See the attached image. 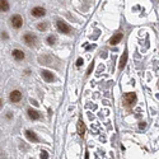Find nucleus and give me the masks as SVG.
I'll use <instances>...</instances> for the list:
<instances>
[{"instance_id":"nucleus-1","label":"nucleus","mask_w":159,"mask_h":159,"mask_svg":"<svg viewBox=\"0 0 159 159\" xmlns=\"http://www.w3.org/2000/svg\"><path fill=\"white\" fill-rule=\"evenodd\" d=\"M122 102H124V106H125L126 108H132L136 104V102H137V95H136V93L130 92V93L124 94Z\"/></svg>"},{"instance_id":"nucleus-2","label":"nucleus","mask_w":159,"mask_h":159,"mask_svg":"<svg viewBox=\"0 0 159 159\" xmlns=\"http://www.w3.org/2000/svg\"><path fill=\"white\" fill-rule=\"evenodd\" d=\"M56 28L61 34H71L73 33V28L65 22V20H62L60 18L56 19Z\"/></svg>"},{"instance_id":"nucleus-3","label":"nucleus","mask_w":159,"mask_h":159,"mask_svg":"<svg viewBox=\"0 0 159 159\" xmlns=\"http://www.w3.org/2000/svg\"><path fill=\"white\" fill-rule=\"evenodd\" d=\"M23 42L26 44V46L28 47H34L38 42V37H37L33 32H27V33L23 34Z\"/></svg>"},{"instance_id":"nucleus-4","label":"nucleus","mask_w":159,"mask_h":159,"mask_svg":"<svg viewBox=\"0 0 159 159\" xmlns=\"http://www.w3.org/2000/svg\"><path fill=\"white\" fill-rule=\"evenodd\" d=\"M9 23L14 29H20L23 27V17L20 14L15 13L9 18Z\"/></svg>"},{"instance_id":"nucleus-5","label":"nucleus","mask_w":159,"mask_h":159,"mask_svg":"<svg viewBox=\"0 0 159 159\" xmlns=\"http://www.w3.org/2000/svg\"><path fill=\"white\" fill-rule=\"evenodd\" d=\"M31 15L33 18H37V19H40V18H44L45 15L47 14V10L45 7H41V5H36V7H33L31 9Z\"/></svg>"},{"instance_id":"nucleus-6","label":"nucleus","mask_w":159,"mask_h":159,"mask_svg":"<svg viewBox=\"0 0 159 159\" xmlns=\"http://www.w3.org/2000/svg\"><path fill=\"white\" fill-rule=\"evenodd\" d=\"M40 75L42 76V79L46 82V83H54L56 82V76L55 74L50 71V70H46V69H42V70H40Z\"/></svg>"},{"instance_id":"nucleus-7","label":"nucleus","mask_w":159,"mask_h":159,"mask_svg":"<svg viewBox=\"0 0 159 159\" xmlns=\"http://www.w3.org/2000/svg\"><path fill=\"white\" fill-rule=\"evenodd\" d=\"M22 98H23V94L19 89H14V91H12L9 94V100L12 103H18L22 100Z\"/></svg>"},{"instance_id":"nucleus-8","label":"nucleus","mask_w":159,"mask_h":159,"mask_svg":"<svg viewBox=\"0 0 159 159\" xmlns=\"http://www.w3.org/2000/svg\"><path fill=\"white\" fill-rule=\"evenodd\" d=\"M12 57L15 60V61H23L26 59V54H24V51L23 50H20V49H14L12 51Z\"/></svg>"},{"instance_id":"nucleus-9","label":"nucleus","mask_w":159,"mask_h":159,"mask_svg":"<svg viewBox=\"0 0 159 159\" xmlns=\"http://www.w3.org/2000/svg\"><path fill=\"white\" fill-rule=\"evenodd\" d=\"M24 135H26V137H27V140L31 141V142H40V137L33 130H26Z\"/></svg>"},{"instance_id":"nucleus-10","label":"nucleus","mask_w":159,"mask_h":159,"mask_svg":"<svg viewBox=\"0 0 159 159\" xmlns=\"http://www.w3.org/2000/svg\"><path fill=\"white\" fill-rule=\"evenodd\" d=\"M27 116H28V117L32 121H38V120H41V112H38L37 110L31 108V107L27 108Z\"/></svg>"},{"instance_id":"nucleus-11","label":"nucleus","mask_w":159,"mask_h":159,"mask_svg":"<svg viewBox=\"0 0 159 159\" xmlns=\"http://www.w3.org/2000/svg\"><path fill=\"white\" fill-rule=\"evenodd\" d=\"M122 38H124V33H121V32H118V33H116V34H113L112 37L110 38V45L111 46H116V45H118L121 41H122Z\"/></svg>"},{"instance_id":"nucleus-12","label":"nucleus","mask_w":159,"mask_h":159,"mask_svg":"<svg viewBox=\"0 0 159 159\" xmlns=\"http://www.w3.org/2000/svg\"><path fill=\"white\" fill-rule=\"evenodd\" d=\"M10 10L9 0H0V13H8Z\"/></svg>"},{"instance_id":"nucleus-13","label":"nucleus","mask_w":159,"mask_h":159,"mask_svg":"<svg viewBox=\"0 0 159 159\" xmlns=\"http://www.w3.org/2000/svg\"><path fill=\"white\" fill-rule=\"evenodd\" d=\"M127 59H129V52H127V50H125L122 56H121V59H120V64H118V69H120V70H122V69L126 66Z\"/></svg>"},{"instance_id":"nucleus-14","label":"nucleus","mask_w":159,"mask_h":159,"mask_svg":"<svg viewBox=\"0 0 159 159\" xmlns=\"http://www.w3.org/2000/svg\"><path fill=\"white\" fill-rule=\"evenodd\" d=\"M37 29H38L40 32H46L47 29H49V27H50V24L47 23V22H40V23H37Z\"/></svg>"},{"instance_id":"nucleus-15","label":"nucleus","mask_w":159,"mask_h":159,"mask_svg":"<svg viewBox=\"0 0 159 159\" xmlns=\"http://www.w3.org/2000/svg\"><path fill=\"white\" fill-rule=\"evenodd\" d=\"M56 41H57V37L55 34H50V36H47V38H46V44L49 46H55Z\"/></svg>"},{"instance_id":"nucleus-16","label":"nucleus","mask_w":159,"mask_h":159,"mask_svg":"<svg viewBox=\"0 0 159 159\" xmlns=\"http://www.w3.org/2000/svg\"><path fill=\"white\" fill-rule=\"evenodd\" d=\"M78 134L80 135L82 137L84 136V134H86V125H84V122L82 120L78 122Z\"/></svg>"},{"instance_id":"nucleus-17","label":"nucleus","mask_w":159,"mask_h":159,"mask_svg":"<svg viewBox=\"0 0 159 159\" xmlns=\"http://www.w3.org/2000/svg\"><path fill=\"white\" fill-rule=\"evenodd\" d=\"M0 38L3 41H8L9 40V34L7 31H0Z\"/></svg>"},{"instance_id":"nucleus-18","label":"nucleus","mask_w":159,"mask_h":159,"mask_svg":"<svg viewBox=\"0 0 159 159\" xmlns=\"http://www.w3.org/2000/svg\"><path fill=\"white\" fill-rule=\"evenodd\" d=\"M49 153H47V152H45V150H42L41 152V154H40V158L41 159H49Z\"/></svg>"},{"instance_id":"nucleus-19","label":"nucleus","mask_w":159,"mask_h":159,"mask_svg":"<svg viewBox=\"0 0 159 159\" xmlns=\"http://www.w3.org/2000/svg\"><path fill=\"white\" fill-rule=\"evenodd\" d=\"M93 66H94V62H92L91 65H89V68H88V70H87V74L86 75L88 76V75H91V73H92V70H93Z\"/></svg>"},{"instance_id":"nucleus-20","label":"nucleus","mask_w":159,"mask_h":159,"mask_svg":"<svg viewBox=\"0 0 159 159\" xmlns=\"http://www.w3.org/2000/svg\"><path fill=\"white\" fill-rule=\"evenodd\" d=\"M83 64H84V60L82 59V57H79V59L76 60V64H75V65H76V66L79 68V66H82V65H83Z\"/></svg>"},{"instance_id":"nucleus-21","label":"nucleus","mask_w":159,"mask_h":159,"mask_svg":"<svg viewBox=\"0 0 159 159\" xmlns=\"http://www.w3.org/2000/svg\"><path fill=\"white\" fill-rule=\"evenodd\" d=\"M7 118L8 120H13V112H10V111H9V112L7 113Z\"/></svg>"},{"instance_id":"nucleus-22","label":"nucleus","mask_w":159,"mask_h":159,"mask_svg":"<svg viewBox=\"0 0 159 159\" xmlns=\"http://www.w3.org/2000/svg\"><path fill=\"white\" fill-rule=\"evenodd\" d=\"M145 126H146V124H145V122H140V125H139V127H140V129H144Z\"/></svg>"},{"instance_id":"nucleus-23","label":"nucleus","mask_w":159,"mask_h":159,"mask_svg":"<svg viewBox=\"0 0 159 159\" xmlns=\"http://www.w3.org/2000/svg\"><path fill=\"white\" fill-rule=\"evenodd\" d=\"M24 74H26V75H29V74H31V70H29V69H26V70H24Z\"/></svg>"},{"instance_id":"nucleus-24","label":"nucleus","mask_w":159,"mask_h":159,"mask_svg":"<svg viewBox=\"0 0 159 159\" xmlns=\"http://www.w3.org/2000/svg\"><path fill=\"white\" fill-rule=\"evenodd\" d=\"M3 108V98H0V110Z\"/></svg>"},{"instance_id":"nucleus-25","label":"nucleus","mask_w":159,"mask_h":159,"mask_svg":"<svg viewBox=\"0 0 159 159\" xmlns=\"http://www.w3.org/2000/svg\"><path fill=\"white\" fill-rule=\"evenodd\" d=\"M86 159H89V154H88V152L86 153Z\"/></svg>"}]
</instances>
